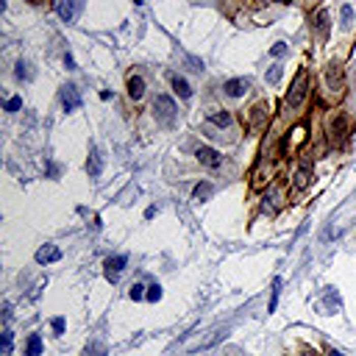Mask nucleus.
<instances>
[{"mask_svg":"<svg viewBox=\"0 0 356 356\" xmlns=\"http://www.w3.org/2000/svg\"><path fill=\"white\" fill-rule=\"evenodd\" d=\"M306 95H309V73H306V70H301V73L295 75V81H292V86H289V92H287V106L298 109V106L304 103Z\"/></svg>","mask_w":356,"mask_h":356,"instance_id":"nucleus-1","label":"nucleus"},{"mask_svg":"<svg viewBox=\"0 0 356 356\" xmlns=\"http://www.w3.org/2000/svg\"><path fill=\"white\" fill-rule=\"evenodd\" d=\"M153 111H156V117L162 123H167V126H173L175 114H178V109H175V103H173L170 95H159V98L153 100Z\"/></svg>","mask_w":356,"mask_h":356,"instance_id":"nucleus-2","label":"nucleus"},{"mask_svg":"<svg viewBox=\"0 0 356 356\" xmlns=\"http://www.w3.org/2000/svg\"><path fill=\"white\" fill-rule=\"evenodd\" d=\"M217 331H206V334H198V337H189L187 342H181V351H198V348H209L212 342H217Z\"/></svg>","mask_w":356,"mask_h":356,"instance_id":"nucleus-3","label":"nucleus"},{"mask_svg":"<svg viewBox=\"0 0 356 356\" xmlns=\"http://www.w3.org/2000/svg\"><path fill=\"white\" fill-rule=\"evenodd\" d=\"M81 6H84V0H58L56 11H58V17H62L64 22H73L75 17H78Z\"/></svg>","mask_w":356,"mask_h":356,"instance_id":"nucleus-4","label":"nucleus"},{"mask_svg":"<svg viewBox=\"0 0 356 356\" xmlns=\"http://www.w3.org/2000/svg\"><path fill=\"white\" fill-rule=\"evenodd\" d=\"M62 106H64V111H75L81 106V95H78V89H75L73 84H67V86H62Z\"/></svg>","mask_w":356,"mask_h":356,"instance_id":"nucleus-5","label":"nucleus"},{"mask_svg":"<svg viewBox=\"0 0 356 356\" xmlns=\"http://www.w3.org/2000/svg\"><path fill=\"white\" fill-rule=\"evenodd\" d=\"M195 156H198V162L206 164V167H220V164H223V156L215 151V147H198Z\"/></svg>","mask_w":356,"mask_h":356,"instance_id":"nucleus-6","label":"nucleus"},{"mask_svg":"<svg viewBox=\"0 0 356 356\" xmlns=\"http://www.w3.org/2000/svg\"><path fill=\"white\" fill-rule=\"evenodd\" d=\"M106 278H109V281L111 284H114L117 281V278H120V273H123V267H126V256H109V259H106Z\"/></svg>","mask_w":356,"mask_h":356,"instance_id":"nucleus-7","label":"nucleus"},{"mask_svg":"<svg viewBox=\"0 0 356 356\" xmlns=\"http://www.w3.org/2000/svg\"><path fill=\"white\" fill-rule=\"evenodd\" d=\"M223 89H225L228 98H242V95L251 89V81H248V78H231V81H225Z\"/></svg>","mask_w":356,"mask_h":356,"instance_id":"nucleus-8","label":"nucleus"},{"mask_svg":"<svg viewBox=\"0 0 356 356\" xmlns=\"http://www.w3.org/2000/svg\"><path fill=\"white\" fill-rule=\"evenodd\" d=\"M325 81H329L331 92H340L342 89V67L337 62H331L329 67H325Z\"/></svg>","mask_w":356,"mask_h":356,"instance_id":"nucleus-9","label":"nucleus"},{"mask_svg":"<svg viewBox=\"0 0 356 356\" xmlns=\"http://www.w3.org/2000/svg\"><path fill=\"white\" fill-rule=\"evenodd\" d=\"M329 28H331L329 11H325V9H317V11H314V31H317V37H320V39H329Z\"/></svg>","mask_w":356,"mask_h":356,"instance_id":"nucleus-10","label":"nucleus"},{"mask_svg":"<svg viewBox=\"0 0 356 356\" xmlns=\"http://www.w3.org/2000/svg\"><path fill=\"white\" fill-rule=\"evenodd\" d=\"M345 139H348V120L345 117H337L334 126H331V142H334V145H342Z\"/></svg>","mask_w":356,"mask_h":356,"instance_id":"nucleus-11","label":"nucleus"},{"mask_svg":"<svg viewBox=\"0 0 356 356\" xmlns=\"http://www.w3.org/2000/svg\"><path fill=\"white\" fill-rule=\"evenodd\" d=\"M62 259V251H58L56 245H42L37 251V262L39 264H50V262H58Z\"/></svg>","mask_w":356,"mask_h":356,"instance_id":"nucleus-12","label":"nucleus"},{"mask_svg":"<svg viewBox=\"0 0 356 356\" xmlns=\"http://www.w3.org/2000/svg\"><path fill=\"white\" fill-rule=\"evenodd\" d=\"M86 173L92 175V178H98L100 173H103V156H100V151L98 147H92L89 151V162H86Z\"/></svg>","mask_w":356,"mask_h":356,"instance_id":"nucleus-13","label":"nucleus"},{"mask_svg":"<svg viewBox=\"0 0 356 356\" xmlns=\"http://www.w3.org/2000/svg\"><path fill=\"white\" fill-rule=\"evenodd\" d=\"M309 181H312V170H309V167H301L298 173H295L292 189H295V192H301V189H306V187H309Z\"/></svg>","mask_w":356,"mask_h":356,"instance_id":"nucleus-14","label":"nucleus"},{"mask_svg":"<svg viewBox=\"0 0 356 356\" xmlns=\"http://www.w3.org/2000/svg\"><path fill=\"white\" fill-rule=\"evenodd\" d=\"M128 95H131V100H139L142 95H145V81H142L139 75H131V78H128Z\"/></svg>","mask_w":356,"mask_h":356,"instance_id":"nucleus-15","label":"nucleus"},{"mask_svg":"<svg viewBox=\"0 0 356 356\" xmlns=\"http://www.w3.org/2000/svg\"><path fill=\"white\" fill-rule=\"evenodd\" d=\"M212 195H215V187H212L209 181H203V184H198V187L192 189V198L195 200H209Z\"/></svg>","mask_w":356,"mask_h":356,"instance_id":"nucleus-16","label":"nucleus"},{"mask_svg":"<svg viewBox=\"0 0 356 356\" xmlns=\"http://www.w3.org/2000/svg\"><path fill=\"white\" fill-rule=\"evenodd\" d=\"M39 353H42V340H39V334H31L25 345V356H39Z\"/></svg>","mask_w":356,"mask_h":356,"instance_id":"nucleus-17","label":"nucleus"},{"mask_svg":"<svg viewBox=\"0 0 356 356\" xmlns=\"http://www.w3.org/2000/svg\"><path fill=\"white\" fill-rule=\"evenodd\" d=\"M209 123H212V126L225 128V126H231V114H228V111H212V114H209Z\"/></svg>","mask_w":356,"mask_h":356,"instance_id":"nucleus-18","label":"nucleus"},{"mask_svg":"<svg viewBox=\"0 0 356 356\" xmlns=\"http://www.w3.org/2000/svg\"><path fill=\"white\" fill-rule=\"evenodd\" d=\"M173 89L181 95V98H189V95H192V86H189L187 81L181 78V75H173Z\"/></svg>","mask_w":356,"mask_h":356,"instance_id":"nucleus-19","label":"nucleus"},{"mask_svg":"<svg viewBox=\"0 0 356 356\" xmlns=\"http://www.w3.org/2000/svg\"><path fill=\"white\" fill-rule=\"evenodd\" d=\"M278 295H281V278H273V292H270V306H267V312H276Z\"/></svg>","mask_w":356,"mask_h":356,"instance_id":"nucleus-20","label":"nucleus"},{"mask_svg":"<svg viewBox=\"0 0 356 356\" xmlns=\"http://www.w3.org/2000/svg\"><path fill=\"white\" fill-rule=\"evenodd\" d=\"M81 356H106V345H103V342H98V340H95V342H89V345H86V351L81 353Z\"/></svg>","mask_w":356,"mask_h":356,"instance_id":"nucleus-21","label":"nucleus"},{"mask_svg":"<svg viewBox=\"0 0 356 356\" xmlns=\"http://www.w3.org/2000/svg\"><path fill=\"white\" fill-rule=\"evenodd\" d=\"M281 75H284V67H281V64H273V67L267 70V84H278Z\"/></svg>","mask_w":356,"mask_h":356,"instance_id":"nucleus-22","label":"nucleus"},{"mask_svg":"<svg viewBox=\"0 0 356 356\" xmlns=\"http://www.w3.org/2000/svg\"><path fill=\"white\" fill-rule=\"evenodd\" d=\"M145 298L151 301V304L162 301V287H159V284H151V287H147V295H145Z\"/></svg>","mask_w":356,"mask_h":356,"instance_id":"nucleus-23","label":"nucleus"},{"mask_svg":"<svg viewBox=\"0 0 356 356\" xmlns=\"http://www.w3.org/2000/svg\"><path fill=\"white\" fill-rule=\"evenodd\" d=\"M14 75H17L20 81H28V78H31V70H28V64H25V62H17V70H14Z\"/></svg>","mask_w":356,"mask_h":356,"instance_id":"nucleus-24","label":"nucleus"},{"mask_svg":"<svg viewBox=\"0 0 356 356\" xmlns=\"http://www.w3.org/2000/svg\"><path fill=\"white\" fill-rule=\"evenodd\" d=\"M340 17H342V25H351V22H353V9H351V6H342V9H340Z\"/></svg>","mask_w":356,"mask_h":356,"instance_id":"nucleus-25","label":"nucleus"},{"mask_svg":"<svg viewBox=\"0 0 356 356\" xmlns=\"http://www.w3.org/2000/svg\"><path fill=\"white\" fill-rule=\"evenodd\" d=\"M20 109H22V98H9L6 100V111L14 114V111H20Z\"/></svg>","mask_w":356,"mask_h":356,"instance_id":"nucleus-26","label":"nucleus"},{"mask_svg":"<svg viewBox=\"0 0 356 356\" xmlns=\"http://www.w3.org/2000/svg\"><path fill=\"white\" fill-rule=\"evenodd\" d=\"M270 56H273V58H281V56H287V45H284V42H276V45L270 47Z\"/></svg>","mask_w":356,"mask_h":356,"instance_id":"nucleus-27","label":"nucleus"},{"mask_svg":"<svg viewBox=\"0 0 356 356\" xmlns=\"http://www.w3.org/2000/svg\"><path fill=\"white\" fill-rule=\"evenodd\" d=\"M128 295H131V301H142V298H145V287H142V284H134V287H131V292H128Z\"/></svg>","mask_w":356,"mask_h":356,"instance_id":"nucleus-28","label":"nucleus"},{"mask_svg":"<svg viewBox=\"0 0 356 356\" xmlns=\"http://www.w3.org/2000/svg\"><path fill=\"white\" fill-rule=\"evenodd\" d=\"M262 120H264V106H256L253 114H251V123H253V126H262Z\"/></svg>","mask_w":356,"mask_h":356,"instance_id":"nucleus-29","label":"nucleus"},{"mask_svg":"<svg viewBox=\"0 0 356 356\" xmlns=\"http://www.w3.org/2000/svg\"><path fill=\"white\" fill-rule=\"evenodd\" d=\"M11 337H14V334H11V329H6V331H3V353H6V356L11 353Z\"/></svg>","mask_w":356,"mask_h":356,"instance_id":"nucleus-30","label":"nucleus"},{"mask_svg":"<svg viewBox=\"0 0 356 356\" xmlns=\"http://www.w3.org/2000/svg\"><path fill=\"white\" fill-rule=\"evenodd\" d=\"M53 331H56L58 337L64 334V317H53Z\"/></svg>","mask_w":356,"mask_h":356,"instance_id":"nucleus-31","label":"nucleus"},{"mask_svg":"<svg viewBox=\"0 0 356 356\" xmlns=\"http://www.w3.org/2000/svg\"><path fill=\"white\" fill-rule=\"evenodd\" d=\"M64 64H67V70H75V58L70 56V53H67V56H64Z\"/></svg>","mask_w":356,"mask_h":356,"instance_id":"nucleus-32","label":"nucleus"},{"mask_svg":"<svg viewBox=\"0 0 356 356\" xmlns=\"http://www.w3.org/2000/svg\"><path fill=\"white\" fill-rule=\"evenodd\" d=\"M3 317H6V320L11 317V304H6V306H3Z\"/></svg>","mask_w":356,"mask_h":356,"instance_id":"nucleus-33","label":"nucleus"},{"mask_svg":"<svg viewBox=\"0 0 356 356\" xmlns=\"http://www.w3.org/2000/svg\"><path fill=\"white\" fill-rule=\"evenodd\" d=\"M278 3H292V0H278Z\"/></svg>","mask_w":356,"mask_h":356,"instance_id":"nucleus-34","label":"nucleus"},{"mask_svg":"<svg viewBox=\"0 0 356 356\" xmlns=\"http://www.w3.org/2000/svg\"><path fill=\"white\" fill-rule=\"evenodd\" d=\"M331 356H345V353H331Z\"/></svg>","mask_w":356,"mask_h":356,"instance_id":"nucleus-35","label":"nucleus"}]
</instances>
